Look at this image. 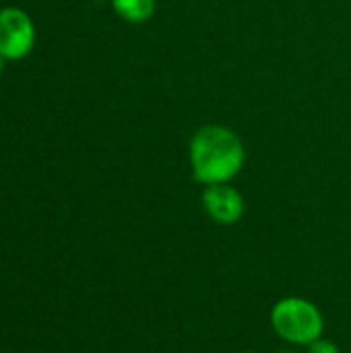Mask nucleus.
I'll return each instance as SVG.
<instances>
[{
  "label": "nucleus",
  "instance_id": "5",
  "mask_svg": "<svg viewBox=\"0 0 351 353\" xmlns=\"http://www.w3.org/2000/svg\"><path fill=\"white\" fill-rule=\"evenodd\" d=\"M110 4L122 21L132 23V25L151 21L157 8L155 0H110Z\"/></svg>",
  "mask_w": 351,
  "mask_h": 353
},
{
  "label": "nucleus",
  "instance_id": "2",
  "mask_svg": "<svg viewBox=\"0 0 351 353\" xmlns=\"http://www.w3.org/2000/svg\"><path fill=\"white\" fill-rule=\"evenodd\" d=\"M269 321L275 335L294 347H308L325 333V316L321 308L300 296L277 300L269 312Z\"/></svg>",
  "mask_w": 351,
  "mask_h": 353
},
{
  "label": "nucleus",
  "instance_id": "7",
  "mask_svg": "<svg viewBox=\"0 0 351 353\" xmlns=\"http://www.w3.org/2000/svg\"><path fill=\"white\" fill-rule=\"evenodd\" d=\"M2 70H4V58L0 56V74H2Z\"/></svg>",
  "mask_w": 351,
  "mask_h": 353
},
{
  "label": "nucleus",
  "instance_id": "1",
  "mask_svg": "<svg viewBox=\"0 0 351 353\" xmlns=\"http://www.w3.org/2000/svg\"><path fill=\"white\" fill-rule=\"evenodd\" d=\"M188 163L194 182L203 186L225 184L242 172L246 163V147L230 126L205 124L190 137Z\"/></svg>",
  "mask_w": 351,
  "mask_h": 353
},
{
  "label": "nucleus",
  "instance_id": "9",
  "mask_svg": "<svg viewBox=\"0 0 351 353\" xmlns=\"http://www.w3.org/2000/svg\"><path fill=\"white\" fill-rule=\"evenodd\" d=\"M236 353H257V352H236Z\"/></svg>",
  "mask_w": 351,
  "mask_h": 353
},
{
  "label": "nucleus",
  "instance_id": "4",
  "mask_svg": "<svg viewBox=\"0 0 351 353\" xmlns=\"http://www.w3.org/2000/svg\"><path fill=\"white\" fill-rule=\"evenodd\" d=\"M201 205L207 217L217 225H236L246 213V203L242 192L230 182L203 186Z\"/></svg>",
  "mask_w": 351,
  "mask_h": 353
},
{
  "label": "nucleus",
  "instance_id": "3",
  "mask_svg": "<svg viewBox=\"0 0 351 353\" xmlns=\"http://www.w3.org/2000/svg\"><path fill=\"white\" fill-rule=\"evenodd\" d=\"M35 46V25L31 17L17 6L0 8V56L4 60H23Z\"/></svg>",
  "mask_w": 351,
  "mask_h": 353
},
{
  "label": "nucleus",
  "instance_id": "6",
  "mask_svg": "<svg viewBox=\"0 0 351 353\" xmlns=\"http://www.w3.org/2000/svg\"><path fill=\"white\" fill-rule=\"evenodd\" d=\"M308 352L306 353H341V350L333 343V341H329V339H317L314 343H310L308 347H306Z\"/></svg>",
  "mask_w": 351,
  "mask_h": 353
},
{
  "label": "nucleus",
  "instance_id": "8",
  "mask_svg": "<svg viewBox=\"0 0 351 353\" xmlns=\"http://www.w3.org/2000/svg\"><path fill=\"white\" fill-rule=\"evenodd\" d=\"M277 353H298V352H294V350H283V352H277Z\"/></svg>",
  "mask_w": 351,
  "mask_h": 353
}]
</instances>
